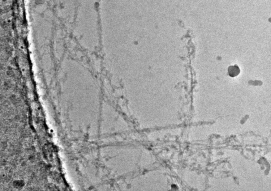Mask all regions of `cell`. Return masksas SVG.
Instances as JSON below:
<instances>
[{
  "label": "cell",
  "instance_id": "6da1fadb",
  "mask_svg": "<svg viewBox=\"0 0 271 191\" xmlns=\"http://www.w3.org/2000/svg\"><path fill=\"white\" fill-rule=\"evenodd\" d=\"M228 74L231 77H234L238 76L240 73L239 66L236 65L229 66L228 69Z\"/></svg>",
  "mask_w": 271,
  "mask_h": 191
}]
</instances>
